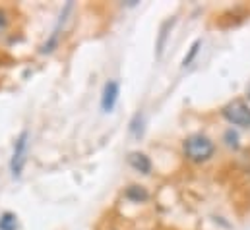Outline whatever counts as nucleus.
Here are the masks:
<instances>
[{
    "label": "nucleus",
    "instance_id": "0eeeda50",
    "mask_svg": "<svg viewBox=\"0 0 250 230\" xmlns=\"http://www.w3.org/2000/svg\"><path fill=\"white\" fill-rule=\"evenodd\" d=\"M125 197L130 199V201H134V203H140V201H146L149 197V193L142 186H130L125 192Z\"/></svg>",
    "mask_w": 250,
    "mask_h": 230
},
{
    "label": "nucleus",
    "instance_id": "f03ea898",
    "mask_svg": "<svg viewBox=\"0 0 250 230\" xmlns=\"http://www.w3.org/2000/svg\"><path fill=\"white\" fill-rule=\"evenodd\" d=\"M27 139H29V134L23 130L20 134V137L16 139V145H14V155H12V161H10V171L14 178H20L21 171L25 167V153H27Z\"/></svg>",
    "mask_w": 250,
    "mask_h": 230
},
{
    "label": "nucleus",
    "instance_id": "20e7f679",
    "mask_svg": "<svg viewBox=\"0 0 250 230\" xmlns=\"http://www.w3.org/2000/svg\"><path fill=\"white\" fill-rule=\"evenodd\" d=\"M119 93H121V87H119V81L111 79L105 83L103 87V95H101V109L103 113H113L117 101H119Z\"/></svg>",
    "mask_w": 250,
    "mask_h": 230
},
{
    "label": "nucleus",
    "instance_id": "9d476101",
    "mask_svg": "<svg viewBox=\"0 0 250 230\" xmlns=\"http://www.w3.org/2000/svg\"><path fill=\"white\" fill-rule=\"evenodd\" d=\"M200 47H202V41H200V39L192 43V47H190L188 55L185 57V60H183V68H187V66H190V64H192V60L196 58V55H198V51H200Z\"/></svg>",
    "mask_w": 250,
    "mask_h": 230
},
{
    "label": "nucleus",
    "instance_id": "f8f14e48",
    "mask_svg": "<svg viewBox=\"0 0 250 230\" xmlns=\"http://www.w3.org/2000/svg\"><path fill=\"white\" fill-rule=\"evenodd\" d=\"M6 23H8L6 12H4V10H0V29H4V27H6Z\"/></svg>",
    "mask_w": 250,
    "mask_h": 230
},
{
    "label": "nucleus",
    "instance_id": "39448f33",
    "mask_svg": "<svg viewBox=\"0 0 250 230\" xmlns=\"http://www.w3.org/2000/svg\"><path fill=\"white\" fill-rule=\"evenodd\" d=\"M72 2H66V6H64L62 14H61V19H59V23H57V27L53 29V35L49 37V41L41 47V53L43 55H49V53H53L55 49H57V45H59V39H61V29H62L64 21H66V16L70 14V10H72Z\"/></svg>",
    "mask_w": 250,
    "mask_h": 230
},
{
    "label": "nucleus",
    "instance_id": "423d86ee",
    "mask_svg": "<svg viewBox=\"0 0 250 230\" xmlns=\"http://www.w3.org/2000/svg\"><path fill=\"white\" fill-rule=\"evenodd\" d=\"M128 165H130L134 171H138V172H142V174L151 172V161H149V157H146L144 153H130V155H128Z\"/></svg>",
    "mask_w": 250,
    "mask_h": 230
},
{
    "label": "nucleus",
    "instance_id": "1a4fd4ad",
    "mask_svg": "<svg viewBox=\"0 0 250 230\" xmlns=\"http://www.w3.org/2000/svg\"><path fill=\"white\" fill-rule=\"evenodd\" d=\"M0 230H18V217L10 211L0 215Z\"/></svg>",
    "mask_w": 250,
    "mask_h": 230
},
{
    "label": "nucleus",
    "instance_id": "7ed1b4c3",
    "mask_svg": "<svg viewBox=\"0 0 250 230\" xmlns=\"http://www.w3.org/2000/svg\"><path fill=\"white\" fill-rule=\"evenodd\" d=\"M223 118L235 126H250V109L243 101L229 103L223 109Z\"/></svg>",
    "mask_w": 250,
    "mask_h": 230
},
{
    "label": "nucleus",
    "instance_id": "9b49d317",
    "mask_svg": "<svg viewBox=\"0 0 250 230\" xmlns=\"http://www.w3.org/2000/svg\"><path fill=\"white\" fill-rule=\"evenodd\" d=\"M225 139H227V145H229V147H233V149H237V147H239V135H237V132H235V130H227Z\"/></svg>",
    "mask_w": 250,
    "mask_h": 230
},
{
    "label": "nucleus",
    "instance_id": "6e6552de",
    "mask_svg": "<svg viewBox=\"0 0 250 230\" xmlns=\"http://www.w3.org/2000/svg\"><path fill=\"white\" fill-rule=\"evenodd\" d=\"M175 19H167L163 25H161V31H159V41H157V58H161L163 55V49H165V41H167V35H169V29L173 27Z\"/></svg>",
    "mask_w": 250,
    "mask_h": 230
},
{
    "label": "nucleus",
    "instance_id": "f257e3e1",
    "mask_svg": "<svg viewBox=\"0 0 250 230\" xmlns=\"http://www.w3.org/2000/svg\"><path fill=\"white\" fill-rule=\"evenodd\" d=\"M213 141L202 134H194L185 141V155L194 163H204L213 155Z\"/></svg>",
    "mask_w": 250,
    "mask_h": 230
}]
</instances>
